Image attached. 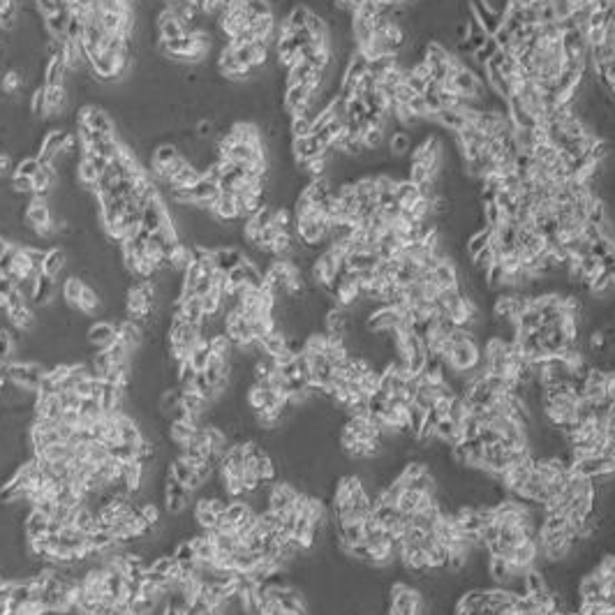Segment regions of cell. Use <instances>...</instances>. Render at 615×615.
Segmentation results:
<instances>
[{"instance_id":"cell-21","label":"cell","mask_w":615,"mask_h":615,"mask_svg":"<svg viewBox=\"0 0 615 615\" xmlns=\"http://www.w3.org/2000/svg\"><path fill=\"white\" fill-rule=\"evenodd\" d=\"M35 7H38V12L44 16H51L56 12H63V10H69V3L67 0H35Z\"/></svg>"},{"instance_id":"cell-15","label":"cell","mask_w":615,"mask_h":615,"mask_svg":"<svg viewBox=\"0 0 615 615\" xmlns=\"http://www.w3.org/2000/svg\"><path fill=\"white\" fill-rule=\"evenodd\" d=\"M28 116L35 120H42L47 116V86L35 88L28 98Z\"/></svg>"},{"instance_id":"cell-4","label":"cell","mask_w":615,"mask_h":615,"mask_svg":"<svg viewBox=\"0 0 615 615\" xmlns=\"http://www.w3.org/2000/svg\"><path fill=\"white\" fill-rule=\"evenodd\" d=\"M213 266L222 273H230L232 269L241 266L243 259H245V250L241 245H222V248H215L213 250Z\"/></svg>"},{"instance_id":"cell-9","label":"cell","mask_w":615,"mask_h":615,"mask_svg":"<svg viewBox=\"0 0 615 615\" xmlns=\"http://www.w3.org/2000/svg\"><path fill=\"white\" fill-rule=\"evenodd\" d=\"M430 123H435V125L449 130L451 135H456V132H461L465 125H468V120H465L461 109H439V111L433 113V116H430Z\"/></svg>"},{"instance_id":"cell-1","label":"cell","mask_w":615,"mask_h":615,"mask_svg":"<svg viewBox=\"0 0 615 615\" xmlns=\"http://www.w3.org/2000/svg\"><path fill=\"white\" fill-rule=\"evenodd\" d=\"M84 340H86V345L91 347L93 351L109 349L113 342L118 340L116 324L109 322V320H95L93 324H88V327H86Z\"/></svg>"},{"instance_id":"cell-11","label":"cell","mask_w":615,"mask_h":615,"mask_svg":"<svg viewBox=\"0 0 615 615\" xmlns=\"http://www.w3.org/2000/svg\"><path fill=\"white\" fill-rule=\"evenodd\" d=\"M421 197H426V195H424V192H421L419 186H414V183H412L410 179H400L398 188H395V201H398V206H400V208L410 210V208L414 206Z\"/></svg>"},{"instance_id":"cell-24","label":"cell","mask_w":615,"mask_h":615,"mask_svg":"<svg viewBox=\"0 0 615 615\" xmlns=\"http://www.w3.org/2000/svg\"><path fill=\"white\" fill-rule=\"evenodd\" d=\"M10 188L16 192V195L30 197V195H33V179H28V176L12 174V179H10Z\"/></svg>"},{"instance_id":"cell-12","label":"cell","mask_w":615,"mask_h":615,"mask_svg":"<svg viewBox=\"0 0 615 615\" xmlns=\"http://www.w3.org/2000/svg\"><path fill=\"white\" fill-rule=\"evenodd\" d=\"M386 148H389L391 157H402L410 155L412 151V137L407 130H393L386 135Z\"/></svg>"},{"instance_id":"cell-10","label":"cell","mask_w":615,"mask_h":615,"mask_svg":"<svg viewBox=\"0 0 615 615\" xmlns=\"http://www.w3.org/2000/svg\"><path fill=\"white\" fill-rule=\"evenodd\" d=\"M67 74L69 69L65 63V56L51 58L44 63V86H65Z\"/></svg>"},{"instance_id":"cell-6","label":"cell","mask_w":615,"mask_h":615,"mask_svg":"<svg viewBox=\"0 0 615 615\" xmlns=\"http://www.w3.org/2000/svg\"><path fill=\"white\" fill-rule=\"evenodd\" d=\"M84 287H86V280L81 276L69 273V276H65L63 280H60V301L65 303V308H69V310L77 312L79 298H81Z\"/></svg>"},{"instance_id":"cell-26","label":"cell","mask_w":615,"mask_h":615,"mask_svg":"<svg viewBox=\"0 0 615 615\" xmlns=\"http://www.w3.org/2000/svg\"><path fill=\"white\" fill-rule=\"evenodd\" d=\"M58 398H60L63 410H79V405H81V400H84L77 391H60Z\"/></svg>"},{"instance_id":"cell-18","label":"cell","mask_w":615,"mask_h":615,"mask_svg":"<svg viewBox=\"0 0 615 615\" xmlns=\"http://www.w3.org/2000/svg\"><path fill=\"white\" fill-rule=\"evenodd\" d=\"M190 192H192V199H195V201L215 199V197L220 195V186H218V183L208 181V179H204V176H201V181H197L195 186L190 188Z\"/></svg>"},{"instance_id":"cell-22","label":"cell","mask_w":615,"mask_h":615,"mask_svg":"<svg viewBox=\"0 0 615 615\" xmlns=\"http://www.w3.org/2000/svg\"><path fill=\"white\" fill-rule=\"evenodd\" d=\"M407 107H410L412 116H414L417 120H430V116H433V111H430L424 95H414V98L410 100Z\"/></svg>"},{"instance_id":"cell-25","label":"cell","mask_w":615,"mask_h":615,"mask_svg":"<svg viewBox=\"0 0 615 615\" xmlns=\"http://www.w3.org/2000/svg\"><path fill=\"white\" fill-rule=\"evenodd\" d=\"M42 162L38 160V157H23V160H19V164H16V171L19 176H28V179H33L35 174L40 171Z\"/></svg>"},{"instance_id":"cell-19","label":"cell","mask_w":615,"mask_h":615,"mask_svg":"<svg viewBox=\"0 0 615 615\" xmlns=\"http://www.w3.org/2000/svg\"><path fill=\"white\" fill-rule=\"evenodd\" d=\"M287 130H289V137H292V139L310 137L312 135V120L305 118V116H289Z\"/></svg>"},{"instance_id":"cell-28","label":"cell","mask_w":615,"mask_h":615,"mask_svg":"<svg viewBox=\"0 0 615 615\" xmlns=\"http://www.w3.org/2000/svg\"><path fill=\"white\" fill-rule=\"evenodd\" d=\"M14 289H16V283H14V280H12L10 276H7V273H0V294H3V296L7 298V296H10V294L14 292Z\"/></svg>"},{"instance_id":"cell-20","label":"cell","mask_w":615,"mask_h":615,"mask_svg":"<svg viewBox=\"0 0 615 615\" xmlns=\"http://www.w3.org/2000/svg\"><path fill=\"white\" fill-rule=\"evenodd\" d=\"M243 7H245V12L252 16V21L257 19V16L273 14V3H271V0H243Z\"/></svg>"},{"instance_id":"cell-2","label":"cell","mask_w":615,"mask_h":615,"mask_svg":"<svg viewBox=\"0 0 615 615\" xmlns=\"http://www.w3.org/2000/svg\"><path fill=\"white\" fill-rule=\"evenodd\" d=\"M298 497H301V490H298L294 483L276 481V483H271V488H269V509L276 514H285L289 509L296 507Z\"/></svg>"},{"instance_id":"cell-29","label":"cell","mask_w":615,"mask_h":615,"mask_svg":"<svg viewBox=\"0 0 615 615\" xmlns=\"http://www.w3.org/2000/svg\"><path fill=\"white\" fill-rule=\"evenodd\" d=\"M239 5H243V0H225L227 10H232V7H239Z\"/></svg>"},{"instance_id":"cell-7","label":"cell","mask_w":615,"mask_h":615,"mask_svg":"<svg viewBox=\"0 0 615 615\" xmlns=\"http://www.w3.org/2000/svg\"><path fill=\"white\" fill-rule=\"evenodd\" d=\"M433 278L435 283L439 285V289H453V287H461V273H458V266L451 257H446L437 264L433 269Z\"/></svg>"},{"instance_id":"cell-8","label":"cell","mask_w":615,"mask_h":615,"mask_svg":"<svg viewBox=\"0 0 615 615\" xmlns=\"http://www.w3.org/2000/svg\"><path fill=\"white\" fill-rule=\"evenodd\" d=\"M51 530V518L44 516L40 512L30 509L28 516L23 518V532H26V539H40V537H47Z\"/></svg>"},{"instance_id":"cell-17","label":"cell","mask_w":615,"mask_h":615,"mask_svg":"<svg viewBox=\"0 0 615 615\" xmlns=\"http://www.w3.org/2000/svg\"><path fill=\"white\" fill-rule=\"evenodd\" d=\"M361 142H363L366 153H377V151H382V148L386 146V132L380 130V128H368L363 132Z\"/></svg>"},{"instance_id":"cell-14","label":"cell","mask_w":615,"mask_h":615,"mask_svg":"<svg viewBox=\"0 0 615 615\" xmlns=\"http://www.w3.org/2000/svg\"><path fill=\"white\" fill-rule=\"evenodd\" d=\"M259 345H261V349H264V354H269V356H278L280 351H285L287 349V333L283 331V329H273L271 333H266V336H264L261 340H259Z\"/></svg>"},{"instance_id":"cell-16","label":"cell","mask_w":615,"mask_h":615,"mask_svg":"<svg viewBox=\"0 0 615 615\" xmlns=\"http://www.w3.org/2000/svg\"><path fill=\"white\" fill-rule=\"evenodd\" d=\"M210 356H213V351H210V347H208V340H201L199 345L192 349V354H190L188 361H190V366L195 368L197 373H204L208 361H210Z\"/></svg>"},{"instance_id":"cell-5","label":"cell","mask_w":615,"mask_h":615,"mask_svg":"<svg viewBox=\"0 0 615 615\" xmlns=\"http://www.w3.org/2000/svg\"><path fill=\"white\" fill-rule=\"evenodd\" d=\"M67 264H69V252L63 245H54V248L47 250V257H44V264H42V273L60 280V276L67 271Z\"/></svg>"},{"instance_id":"cell-27","label":"cell","mask_w":615,"mask_h":615,"mask_svg":"<svg viewBox=\"0 0 615 615\" xmlns=\"http://www.w3.org/2000/svg\"><path fill=\"white\" fill-rule=\"evenodd\" d=\"M414 95H417V93L412 91L407 84H400V86L393 88V102H395V104H410V100L414 98Z\"/></svg>"},{"instance_id":"cell-30","label":"cell","mask_w":615,"mask_h":615,"mask_svg":"<svg viewBox=\"0 0 615 615\" xmlns=\"http://www.w3.org/2000/svg\"><path fill=\"white\" fill-rule=\"evenodd\" d=\"M609 91H611V95H613V98H615V86H613V88H609Z\"/></svg>"},{"instance_id":"cell-3","label":"cell","mask_w":615,"mask_h":615,"mask_svg":"<svg viewBox=\"0 0 615 615\" xmlns=\"http://www.w3.org/2000/svg\"><path fill=\"white\" fill-rule=\"evenodd\" d=\"M433 500H435V495L421 493V490H417V488H402L400 495H398V502H395V509H398L402 516H412V514L421 512L424 507H428Z\"/></svg>"},{"instance_id":"cell-13","label":"cell","mask_w":615,"mask_h":615,"mask_svg":"<svg viewBox=\"0 0 615 615\" xmlns=\"http://www.w3.org/2000/svg\"><path fill=\"white\" fill-rule=\"evenodd\" d=\"M69 16H72V14H69V10L56 12L51 16H44V33H47V38L65 40V28H67Z\"/></svg>"},{"instance_id":"cell-31","label":"cell","mask_w":615,"mask_h":615,"mask_svg":"<svg viewBox=\"0 0 615 615\" xmlns=\"http://www.w3.org/2000/svg\"><path fill=\"white\" fill-rule=\"evenodd\" d=\"M417 615H419V613H417Z\"/></svg>"},{"instance_id":"cell-23","label":"cell","mask_w":615,"mask_h":615,"mask_svg":"<svg viewBox=\"0 0 615 615\" xmlns=\"http://www.w3.org/2000/svg\"><path fill=\"white\" fill-rule=\"evenodd\" d=\"M426 414L428 412L421 410L419 405H414V402L410 405V435L412 437H419L421 428H424V424H426Z\"/></svg>"}]
</instances>
